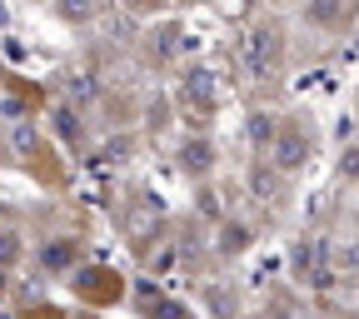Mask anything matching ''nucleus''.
Masks as SVG:
<instances>
[{
  "label": "nucleus",
  "instance_id": "obj_1",
  "mask_svg": "<svg viewBox=\"0 0 359 319\" xmlns=\"http://www.w3.org/2000/svg\"><path fill=\"white\" fill-rule=\"evenodd\" d=\"M180 170L185 175H210L215 170V150L210 145H185L180 150Z\"/></svg>",
  "mask_w": 359,
  "mask_h": 319
},
{
  "label": "nucleus",
  "instance_id": "obj_2",
  "mask_svg": "<svg viewBox=\"0 0 359 319\" xmlns=\"http://www.w3.org/2000/svg\"><path fill=\"white\" fill-rule=\"evenodd\" d=\"M275 165H280L285 175H294V170L304 165V140H299V135H285V140H280V150H275Z\"/></svg>",
  "mask_w": 359,
  "mask_h": 319
},
{
  "label": "nucleus",
  "instance_id": "obj_9",
  "mask_svg": "<svg viewBox=\"0 0 359 319\" xmlns=\"http://www.w3.org/2000/svg\"><path fill=\"white\" fill-rule=\"evenodd\" d=\"M0 290H6V280H0Z\"/></svg>",
  "mask_w": 359,
  "mask_h": 319
},
{
  "label": "nucleus",
  "instance_id": "obj_5",
  "mask_svg": "<svg viewBox=\"0 0 359 319\" xmlns=\"http://www.w3.org/2000/svg\"><path fill=\"white\" fill-rule=\"evenodd\" d=\"M210 309L230 319V314H235V294H224V290H210Z\"/></svg>",
  "mask_w": 359,
  "mask_h": 319
},
{
  "label": "nucleus",
  "instance_id": "obj_7",
  "mask_svg": "<svg viewBox=\"0 0 359 319\" xmlns=\"http://www.w3.org/2000/svg\"><path fill=\"white\" fill-rule=\"evenodd\" d=\"M339 175L359 185V150H344V165H339Z\"/></svg>",
  "mask_w": 359,
  "mask_h": 319
},
{
  "label": "nucleus",
  "instance_id": "obj_6",
  "mask_svg": "<svg viewBox=\"0 0 359 319\" xmlns=\"http://www.w3.org/2000/svg\"><path fill=\"white\" fill-rule=\"evenodd\" d=\"M344 269H359V240H349V245H339V254H334Z\"/></svg>",
  "mask_w": 359,
  "mask_h": 319
},
{
  "label": "nucleus",
  "instance_id": "obj_3",
  "mask_svg": "<svg viewBox=\"0 0 359 319\" xmlns=\"http://www.w3.org/2000/svg\"><path fill=\"white\" fill-rule=\"evenodd\" d=\"M250 245V230H245V224H224V230H219V250L224 254H240Z\"/></svg>",
  "mask_w": 359,
  "mask_h": 319
},
{
  "label": "nucleus",
  "instance_id": "obj_8",
  "mask_svg": "<svg viewBox=\"0 0 359 319\" xmlns=\"http://www.w3.org/2000/svg\"><path fill=\"white\" fill-rule=\"evenodd\" d=\"M75 319H95V314H75Z\"/></svg>",
  "mask_w": 359,
  "mask_h": 319
},
{
  "label": "nucleus",
  "instance_id": "obj_4",
  "mask_svg": "<svg viewBox=\"0 0 359 319\" xmlns=\"http://www.w3.org/2000/svg\"><path fill=\"white\" fill-rule=\"evenodd\" d=\"M250 135H255V145H264V140H275V120H269V115H255Z\"/></svg>",
  "mask_w": 359,
  "mask_h": 319
}]
</instances>
